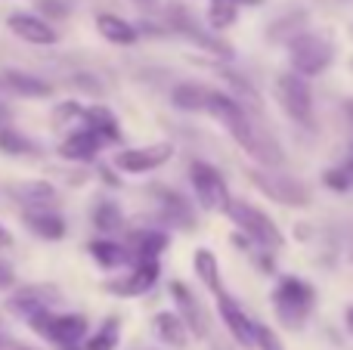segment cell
Segmentation results:
<instances>
[{
	"instance_id": "cell-1",
	"label": "cell",
	"mask_w": 353,
	"mask_h": 350,
	"mask_svg": "<svg viewBox=\"0 0 353 350\" xmlns=\"http://www.w3.org/2000/svg\"><path fill=\"white\" fill-rule=\"evenodd\" d=\"M211 118H217L220 124L226 127V134L232 136V140L239 143V146L245 149V152L251 155V158H257L261 165H279L282 155H279V146H276L273 140H270V134L263 127H257L254 121L248 118V112L242 109V103H239L236 96H226V93H217V90H208L205 96V109Z\"/></svg>"
},
{
	"instance_id": "cell-2",
	"label": "cell",
	"mask_w": 353,
	"mask_h": 350,
	"mask_svg": "<svg viewBox=\"0 0 353 350\" xmlns=\"http://www.w3.org/2000/svg\"><path fill=\"white\" fill-rule=\"evenodd\" d=\"M223 214L230 217V220L236 223L245 236H251V239H254L261 248L263 245H267V248H279L282 245L279 227H276V223L270 220L261 208H254V205L242 202V198H230V202H226V208H223Z\"/></svg>"
},
{
	"instance_id": "cell-3",
	"label": "cell",
	"mask_w": 353,
	"mask_h": 350,
	"mask_svg": "<svg viewBox=\"0 0 353 350\" xmlns=\"http://www.w3.org/2000/svg\"><path fill=\"white\" fill-rule=\"evenodd\" d=\"M288 59H292L294 74H301V78H316V74H323L325 68H329L332 47H329V41L304 31V34L288 41Z\"/></svg>"
},
{
	"instance_id": "cell-4",
	"label": "cell",
	"mask_w": 353,
	"mask_h": 350,
	"mask_svg": "<svg viewBox=\"0 0 353 350\" xmlns=\"http://www.w3.org/2000/svg\"><path fill=\"white\" fill-rule=\"evenodd\" d=\"M273 304H276V316H279L288 329H301L307 313L313 310V289L307 282H301V279L285 276L279 282V289H276Z\"/></svg>"
},
{
	"instance_id": "cell-5",
	"label": "cell",
	"mask_w": 353,
	"mask_h": 350,
	"mask_svg": "<svg viewBox=\"0 0 353 350\" xmlns=\"http://www.w3.org/2000/svg\"><path fill=\"white\" fill-rule=\"evenodd\" d=\"M28 322H31V329H34L37 335H43L47 341H53V344H59V347L78 344V341L87 335V320L84 316H78V313L53 316L50 310H41V313H34Z\"/></svg>"
},
{
	"instance_id": "cell-6",
	"label": "cell",
	"mask_w": 353,
	"mask_h": 350,
	"mask_svg": "<svg viewBox=\"0 0 353 350\" xmlns=\"http://www.w3.org/2000/svg\"><path fill=\"white\" fill-rule=\"evenodd\" d=\"M276 96H279L282 109L292 121H298L301 127H313V96L301 74H279L276 78Z\"/></svg>"
},
{
	"instance_id": "cell-7",
	"label": "cell",
	"mask_w": 353,
	"mask_h": 350,
	"mask_svg": "<svg viewBox=\"0 0 353 350\" xmlns=\"http://www.w3.org/2000/svg\"><path fill=\"white\" fill-rule=\"evenodd\" d=\"M248 177H251V183H254L267 198H273V202L288 205V208H304V205H310L307 186L301 183V180L288 177V174H270V171H257L254 167Z\"/></svg>"
},
{
	"instance_id": "cell-8",
	"label": "cell",
	"mask_w": 353,
	"mask_h": 350,
	"mask_svg": "<svg viewBox=\"0 0 353 350\" xmlns=\"http://www.w3.org/2000/svg\"><path fill=\"white\" fill-rule=\"evenodd\" d=\"M189 177H192V189H195V196H199L201 208H208V211H223L226 208L230 192H226L223 177H220L211 165H205V161H192Z\"/></svg>"
},
{
	"instance_id": "cell-9",
	"label": "cell",
	"mask_w": 353,
	"mask_h": 350,
	"mask_svg": "<svg viewBox=\"0 0 353 350\" xmlns=\"http://www.w3.org/2000/svg\"><path fill=\"white\" fill-rule=\"evenodd\" d=\"M56 301H59V289H56V285H25V289L12 291L6 307H10V313L22 316V320H31V316L41 313V310H50Z\"/></svg>"
},
{
	"instance_id": "cell-10",
	"label": "cell",
	"mask_w": 353,
	"mask_h": 350,
	"mask_svg": "<svg viewBox=\"0 0 353 350\" xmlns=\"http://www.w3.org/2000/svg\"><path fill=\"white\" fill-rule=\"evenodd\" d=\"M174 155L171 143H155V146H143V149H128V152H118L115 155V165L128 174H146L161 167L168 158Z\"/></svg>"
},
{
	"instance_id": "cell-11",
	"label": "cell",
	"mask_w": 353,
	"mask_h": 350,
	"mask_svg": "<svg viewBox=\"0 0 353 350\" xmlns=\"http://www.w3.org/2000/svg\"><path fill=\"white\" fill-rule=\"evenodd\" d=\"M6 28L16 37H22L25 43H37V47H50V43L59 41L53 25L41 16H31V12H12V16L6 19Z\"/></svg>"
},
{
	"instance_id": "cell-12",
	"label": "cell",
	"mask_w": 353,
	"mask_h": 350,
	"mask_svg": "<svg viewBox=\"0 0 353 350\" xmlns=\"http://www.w3.org/2000/svg\"><path fill=\"white\" fill-rule=\"evenodd\" d=\"M171 295H174V301H176V310H180L176 316L183 320L186 332H192L195 338H205V335H208V316H205V310H201V304L195 301V295L183 282H174L171 285Z\"/></svg>"
},
{
	"instance_id": "cell-13",
	"label": "cell",
	"mask_w": 353,
	"mask_h": 350,
	"mask_svg": "<svg viewBox=\"0 0 353 350\" xmlns=\"http://www.w3.org/2000/svg\"><path fill=\"white\" fill-rule=\"evenodd\" d=\"M217 307H220V316H223L226 329L232 332V338H236L242 347H254V338H251V326H254V322L245 316V310L239 307L223 289L217 291Z\"/></svg>"
},
{
	"instance_id": "cell-14",
	"label": "cell",
	"mask_w": 353,
	"mask_h": 350,
	"mask_svg": "<svg viewBox=\"0 0 353 350\" xmlns=\"http://www.w3.org/2000/svg\"><path fill=\"white\" fill-rule=\"evenodd\" d=\"M155 279H159V264L155 260H146V264H140L134 273H128L124 279H115V282H109V291H115V295H143V291H149L155 285Z\"/></svg>"
},
{
	"instance_id": "cell-15",
	"label": "cell",
	"mask_w": 353,
	"mask_h": 350,
	"mask_svg": "<svg viewBox=\"0 0 353 350\" xmlns=\"http://www.w3.org/2000/svg\"><path fill=\"white\" fill-rule=\"evenodd\" d=\"M0 87L16 96H31V99H43L53 93V87L47 84L43 78L37 74H28V72H3L0 74Z\"/></svg>"
},
{
	"instance_id": "cell-16",
	"label": "cell",
	"mask_w": 353,
	"mask_h": 350,
	"mask_svg": "<svg viewBox=\"0 0 353 350\" xmlns=\"http://www.w3.org/2000/svg\"><path fill=\"white\" fill-rule=\"evenodd\" d=\"M174 19H176V31L180 34H186V37H192L199 47H205V50H211V53H217V56H230V43H223V41H217V37L211 34L208 28H201L199 22H195L189 12H183V10H176L174 12Z\"/></svg>"
},
{
	"instance_id": "cell-17",
	"label": "cell",
	"mask_w": 353,
	"mask_h": 350,
	"mask_svg": "<svg viewBox=\"0 0 353 350\" xmlns=\"http://www.w3.org/2000/svg\"><path fill=\"white\" fill-rule=\"evenodd\" d=\"M99 146H103V136L87 127V130H78V134L68 136L59 146V155L68 161H90V158H97Z\"/></svg>"
},
{
	"instance_id": "cell-18",
	"label": "cell",
	"mask_w": 353,
	"mask_h": 350,
	"mask_svg": "<svg viewBox=\"0 0 353 350\" xmlns=\"http://www.w3.org/2000/svg\"><path fill=\"white\" fill-rule=\"evenodd\" d=\"M25 227H28L34 236L50 239V242L65 236V220H62L59 214H53L50 208H28L25 211Z\"/></svg>"
},
{
	"instance_id": "cell-19",
	"label": "cell",
	"mask_w": 353,
	"mask_h": 350,
	"mask_svg": "<svg viewBox=\"0 0 353 350\" xmlns=\"http://www.w3.org/2000/svg\"><path fill=\"white\" fill-rule=\"evenodd\" d=\"M10 196L16 198L19 205L28 208H50V202L56 198V189L43 180H34V183H19V186H10Z\"/></svg>"
},
{
	"instance_id": "cell-20",
	"label": "cell",
	"mask_w": 353,
	"mask_h": 350,
	"mask_svg": "<svg viewBox=\"0 0 353 350\" xmlns=\"http://www.w3.org/2000/svg\"><path fill=\"white\" fill-rule=\"evenodd\" d=\"M97 28H99V34H103L105 41L121 43V47H128V43H134L137 37H140V31H137L134 25L124 22L121 16H112V12H99V16H97Z\"/></svg>"
},
{
	"instance_id": "cell-21",
	"label": "cell",
	"mask_w": 353,
	"mask_h": 350,
	"mask_svg": "<svg viewBox=\"0 0 353 350\" xmlns=\"http://www.w3.org/2000/svg\"><path fill=\"white\" fill-rule=\"evenodd\" d=\"M155 198H159V205L168 211V217L176 223H186V229H192L195 227V214H192V208L186 205V198L183 196H176L174 189H168V186H155Z\"/></svg>"
},
{
	"instance_id": "cell-22",
	"label": "cell",
	"mask_w": 353,
	"mask_h": 350,
	"mask_svg": "<svg viewBox=\"0 0 353 350\" xmlns=\"http://www.w3.org/2000/svg\"><path fill=\"white\" fill-rule=\"evenodd\" d=\"M87 121V127L93 130V134H99L103 140H118L121 136V130H118V118L112 115L109 109H103V105H90L87 112H81Z\"/></svg>"
},
{
	"instance_id": "cell-23",
	"label": "cell",
	"mask_w": 353,
	"mask_h": 350,
	"mask_svg": "<svg viewBox=\"0 0 353 350\" xmlns=\"http://www.w3.org/2000/svg\"><path fill=\"white\" fill-rule=\"evenodd\" d=\"M155 332L161 335V341H168L171 347H183L186 344V326L176 313H159L155 316Z\"/></svg>"
},
{
	"instance_id": "cell-24",
	"label": "cell",
	"mask_w": 353,
	"mask_h": 350,
	"mask_svg": "<svg viewBox=\"0 0 353 350\" xmlns=\"http://www.w3.org/2000/svg\"><path fill=\"white\" fill-rule=\"evenodd\" d=\"M195 273H199L201 282L217 295L220 291V270H217V258H214L208 248H199V251H195Z\"/></svg>"
},
{
	"instance_id": "cell-25",
	"label": "cell",
	"mask_w": 353,
	"mask_h": 350,
	"mask_svg": "<svg viewBox=\"0 0 353 350\" xmlns=\"http://www.w3.org/2000/svg\"><path fill=\"white\" fill-rule=\"evenodd\" d=\"M90 258L97 260L99 267H105V270H112V267H118V264H124V248L121 245H115V242H109V239H97V242H90Z\"/></svg>"
},
{
	"instance_id": "cell-26",
	"label": "cell",
	"mask_w": 353,
	"mask_h": 350,
	"mask_svg": "<svg viewBox=\"0 0 353 350\" xmlns=\"http://www.w3.org/2000/svg\"><path fill=\"white\" fill-rule=\"evenodd\" d=\"M205 96H208V90L205 87H195V84H180L174 90V105L176 109H186V112H201L205 109Z\"/></svg>"
},
{
	"instance_id": "cell-27",
	"label": "cell",
	"mask_w": 353,
	"mask_h": 350,
	"mask_svg": "<svg viewBox=\"0 0 353 350\" xmlns=\"http://www.w3.org/2000/svg\"><path fill=\"white\" fill-rule=\"evenodd\" d=\"M236 16H239L236 0H211V6H208V19H211V28H217V31L230 28V25L236 22Z\"/></svg>"
},
{
	"instance_id": "cell-28",
	"label": "cell",
	"mask_w": 353,
	"mask_h": 350,
	"mask_svg": "<svg viewBox=\"0 0 353 350\" xmlns=\"http://www.w3.org/2000/svg\"><path fill=\"white\" fill-rule=\"evenodd\" d=\"M0 152L6 155H34V143L12 127H0Z\"/></svg>"
},
{
	"instance_id": "cell-29",
	"label": "cell",
	"mask_w": 353,
	"mask_h": 350,
	"mask_svg": "<svg viewBox=\"0 0 353 350\" xmlns=\"http://www.w3.org/2000/svg\"><path fill=\"white\" fill-rule=\"evenodd\" d=\"M121 211H118V205H112V202H99L97 205V211H93V223H97L103 233H112V229H118L121 227Z\"/></svg>"
},
{
	"instance_id": "cell-30",
	"label": "cell",
	"mask_w": 353,
	"mask_h": 350,
	"mask_svg": "<svg viewBox=\"0 0 353 350\" xmlns=\"http://www.w3.org/2000/svg\"><path fill=\"white\" fill-rule=\"evenodd\" d=\"M118 344V320H109L90 341H87L84 350H112Z\"/></svg>"
},
{
	"instance_id": "cell-31",
	"label": "cell",
	"mask_w": 353,
	"mask_h": 350,
	"mask_svg": "<svg viewBox=\"0 0 353 350\" xmlns=\"http://www.w3.org/2000/svg\"><path fill=\"white\" fill-rule=\"evenodd\" d=\"M323 183L329 186V189H350V186H353V161H347V165H341V167H332V171H325Z\"/></svg>"
},
{
	"instance_id": "cell-32",
	"label": "cell",
	"mask_w": 353,
	"mask_h": 350,
	"mask_svg": "<svg viewBox=\"0 0 353 350\" xmlns=\"http://www.w3.org/2000/svg\"><path fill=\"white\" fill-rule=\"evenodd\" d=\"M251 338H254V347H261V350H282L279 338L273 335V329L263 326V322H254V326H251Z\"/></svg>"
},
{
	"instance_id": "cell-33",
	"label": "cell",
	"mask_w": 353,
	"mask_h": 350,
	"mask_svg": "<svg viewBox=\"0 0 353 350\" xmlns=\"http://www.w3.org/2000/svg\"><path fill=\"white\" fill-rule=\"evenodd\" d=\"M165 245H168V236H161V233H143L140 236V254L149 260H152L159 251H165Z\"/></svg>"
},
{
	"instance_id": "cell-34",
	"label": "cell",
	"mask_w": 353,
	"mask_h": 350,
	"mask_svg": "<svg viewBox=\"0 0 353 350\" xmlns=\"http://www.w3.org/2000/svg\"><path fill=\"white\" fill-rule=\"evenodd\" d=\"M12 285H16V270H12L10 264H3V260H0V291L12 289Z\"/></svg>"
},
{
	"instance_id": "cell-35",
	"label": "cell",
	"mask_w": 353,
	"mask_h": 350,
	"mask_svg": "<svg viewBox=\"0 0 353 350\" xmlns=\"http://www.w3.org/2000/svg\"><path fill=\"white\" fill-rule=\"evenodd\" d=\"M41 10L50 12V16H68V6L62 0H41Z\"/></svg>"
},
{
	"instance_id": "cell-36",
	"label": "cell",
	"mask_w": 353,
	"mask_h": 350,
	"mask_svg": "<svg viewBox=\"0 0 353 350\" xmlns=\"http://www.w3.org/2000/svg\"><path fill=\"white\" fill-rule=\"evenodd\" d=\"M0 350H37V347H31V344H22V341L10 338V335H0Z\"/></svg>"
},
{
	"instance_id": "cell-37",
	"label": "cell",
	"mask_w": 353,
	"mask_h": 350,
	"mask_svg": "<svg viewBox=\"0 0 353 350\" xmlns=\"http://www.w3.org/2000/svg\"><path fill=\"white\" fill-rule=\"evenodd\" d=\"M12 245V236L6 233V227H0V248H10Z\"/></svg>"
},
{
	"instance_id": "cell-38",
	"label": "cell",
	"mask_w": 353,
	"mask_h": 350,
	"mask_svg": "<svg viewBox=\"0 0 353 350\" xmlns=\"http://www.w3.org/2000/svg\"><path fill=\"white\" fill-rule=\"evenodd\" d=\"M261 0H236V6H257Z\"/></svg>"
},
{
	"instance_id": "cell-39",
	"label": "cell",
	"mask_w": 353,
	"mask_h": 350,
	"mask_svg": "<svg viewBox=\"0 0 353 350\" xmlns=\"http://www.w3.org/2000/svg\"><path fill=\"white\" fill-rule=\"evenodd\" d=\"M347 329H350V332H353V307L347 310Z\"/></svg>"
},
{
	"instance_id": "cell-40",
	"label": "cell",
	"mask_w": 353,
	"mask_h": 350,
	"mask_svg": "<svg viewBox=\"0 0 353 350\" xmlns=\"http://www.w3.org/2000/svg\"><path fill=\"white\" fill-rule=\"evenodd\" d=\"M350 161H353V149H350Z\"/></svg>"
},
{
	"instance_id": "cell-41",
	"label": "cell",
	"mask_w": 353,
	"mask_h": 350,
	"mask_svg": "<svg viewBox=\"0 0 353 350\" xmlns=\"http://www.w3.org/2000/svg\"><path fill=\"white\" fill-rule=\"evenodd\" d=\"M350 37H353V25H350Z\"/></svg>"
}]
</instances>
